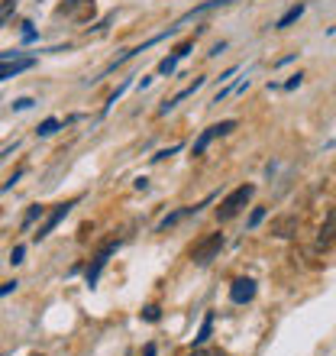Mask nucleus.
<instances>
[{"label":"nucleus","mask_w":336,"mask_h":356,"mask_svg":"<svg viewBox=\"0 0 336 356\" xmlns=\"http://www.w3.org/2000/svg\"><path fill=\"white\" fill-rule=\"evenodd\" d=\"M252 195H255V185H240V188H233L230 195L220 201V208H217V220L227 224V220H233L236 214H242V208L252 201Z\"/></svg>","instance_id":"nucleus-1"},{"label":"nucleus","mask_w":336,"mask_h":356,"mask_svg":"<svg viewBox=\"0 0 336 356\" xmlns=\"http://www.w3.org/2000/svg\"><path fill=\"white\" fill-rule=\"evenodd\" d=\"M233 130H236V120H223V123L207 126V130H204V133L194 139V146H191V156H204V149H207L213 139H217V137H227V133H233Z\"/></svg>","instance_id":"nucleus-2"},{"label":"nucleus","mask_w":336,"mask_h":356,"mask_svg":"<svg viewBox=\"0 0 336 356\" xmlns=\"http://www.w3.org/2000/svg\"><path fill=\"white\" fill-rule=\"evenodd\" d=\"M220 250H223V233H207V237H204V240L191 250V259L198 262V266H207V262L213 259Z\"/></svg>","instance_id":"nucleus-3"},{"label":"nucleus","mask_w":336,"mask_h":356,"mask_svg":"<svg viewBox=\"0 0 336 356\" xmlns=\"http://www.w3.org/2000/svg\"><path fill=\"white\" fill-rule=\"evenodd\" d=\"M116 246H120V240H110V243H104L101 250L94 253V262L87 266V273H84V279H87V285H94L97 279H101V273H104V266H107V259L116 253Z\"/></svg>","instance_id":"nucleus-4"},{"label":"nucleus","mask_w":336,"mask_h":356,"mask_svg":"<svg viewBox=\"0 0 336 356\" xmlns=\"http://www.w3.org/2000/svg\"><path fill=\"white\" fill-rule=\"evenodd\" d=\"M74 208V201H65V204H55L52 210H49V214H45V220H42L39 224V230L32 233V237H36V240H45V237H49V233L55 230V227H59V224H62L65 220V214H68V210Z\"/></svg>","instance_id":"nucleus-5"},{"label":"nucleus","mask_w":336,"mask_h":356,"mask_svg":"<svg viewBox=\"0 0 336 356\" xmlns=\"http://www.w3.org/2000/svg\"><path fill=\"white\" fill-rule=\"evenodd\" d=\"M255 298V282L252 279H236V282L230 285V301L233 304H246Z\"/></svg>","instance_id":"nucleus-6"},{"label":"nucleus","mask_w":336,"mask_h":356,"mask_svg":"<svg viewBox=\"0 0 336 356\" xmlns=\"http://www.w3.org/2000/svg\"><path fill=\"white\" fill-rule=\"evenodd\" d=\"M204 204H207V201H204ZM204 204H188V208L171 210V214H168V217L162 220V224H158V233H168V230H171V227H178L181 220H185V217H191V214H198V210L204 208Z\"/></svg>","instance_id":"nucleus-7"},{"label":"nucleus","mask_w":336,"mask_h":356,"mask_svg":"<svg viewBox=\"0 0 336 356\" xmlns=\"http://www.w3.org/2000/svg\"><path fill=\"white\" fill-rule=\"evenodd\" d=\"M32 68V59L20 55V59H10V62H0V81H7V78H17L20 72Z\"/></svg>","instance_id":"nucleus-8"},{"label":"nucleus","mask_w":336,"mask_h":356,"mask_svg":"<svg viewBox=\"0 0 336 356\" xmlns=\"http://www.w3.org/2000/svg\"><path fill=\"white\" fill-rule=\"evenodd\" d=\"M204 81H207V78H194V84H188L185 91H178V95L171 97V101H165V104L158 107V114H168V110H175V107H178L181 101H185V97H191L194 91H200V88H204Z\"/></svg>","instance_id":"nucleus-9"},{"label":"nucleus","mask_w":336,"mask_h":356,"mask_svg":"<svg viewBox=\"0 0 336 356\" xmlns=\"http://www.w3.org/2000/svg\"><path fill=\"white\" fill-rule=\"evenodd\" d=\"M336 240V208H330L324 227H320V237H317V246H330Z\"/></svg>","instance_id":"nucleus-10"},{"label":"nucleus","mask_w":336,"mask_h":356,"mask_svg":"<svg viewBox=\"0 0 336 356\" xmlns=\"http://www.w3.org/2000/svg\"><path fill=\"white\" fill-rule=\"evenodd\" d=\"M272 233H275V237H282V240L294 237V233H297V217H294V214H288V217H278L272 224Z\"/></svg>","instance_id":"nucleus-11"},{"label":"nucleus","mask_w":336,"mask_h":356,"mask_svg":"<svg viewBox=\"0 0 336 356\" xmlns=\"http://www.w3.org/2000/svg\"><path fill=\"white\" fill-rule=\"evenodd\" d=\"M301 13H304V3H294L291 10L284 13V17H278V23H275V30H288L294 20H301Z\"/></svg>","instance_id":"nucleus-12"},{"label":"nucleus","mask_w":336,"mask_h":356,"mask_svg":"<svg viewBox=\"0 0 336 356\" xmlns=\"http://www.w3.org/2000/svg\"><path fill=\"white\" fill-rule=\"evenodd\" d=\"M210 334H213V315H204V324H200V330H198V337H194V344L198 346H204L210 340Z\"/></svg>","instance_id":"nucleus-13"},{"label":"nucleus","mask_w":336,"mask_h":356,"mask_svg":"<svg viewBox=\"0 0 336 356\" xmlns=\"http://www.w3.org/2000/svg\"><path fill=\"white\" fill-rule=\"evenodd\" d=\"M45 217V208H39V204H32L30 210H26V217H23V230H30L32 224H36V220H42Z\"/></svg>","instance_id":"nucleus-14"},{"label":"nucleus","mask_w":336,"mask_h":356,"mask_svg":"<svg viewBox=\"0 0 336 356\" xmlns=\"http://www.w3.org/2000/svg\"><path fill=\"white\" fill-rule=\"evenodd\" d=\"M59 126H62V123H59L55 117H49V120H42V123L36 126V133H39V137H52V133L59 130Z\"/></svg>","instance_id":"nucleus-15"},{"label":"nucleus","mask_w":336,"mask_h":356,"mask_svg":"<svg viewBox=\"0 0 336 356\" xmlns=\"http://www.w3.org/2000/svg\"><path fill=\"white\" fill-rule=\"evenodd\" d=\"M188 356H227V353H223V350H217V346H207V344H204V346H194Z\"/></svg>","instance_id":"nucleus-16"},{"label":"nucleus","mask_w":336,"mask_h":356,"mask_svg":"<svg viewBox=\"0 0 336 356\" xmlns=\"http://www.w3.org/2000/svg\"><path fill=\"white\" fill-rule=\"evenodd\" d=\"M13 10H17V0H3V3H0V26L10 20V13H13Z\"/></svg>","instance_id":"nucleus-17"},{"label":"nucleus","mask_w":336,"mask_h":356,"mask_svg":"<svg viewBox=\"0 0 336 356\" xmlns=\"http://www.w3.org/2000/svg\"><path fill=\"white\" fill-rule=\"evenodd\" d=\"M265 214H269V210H265V208H255V210H252V214H249V227H252V230H255V227H259V224H262V220H265Z\"/></svg>","instance_id":"nucleus-18"},{"label":"nucleus","mask_w":336,"mask_h":356,"mask_svg":"<svg viewBox=\"0 0 336 356\" xmlns=\"http://www.w3.org/2000/svg\"><path fill=\"white\" fill-rule=\"evenodd\" d=\"M143 317H146V321H152V324H156L158 317H162V308H158V304H149L146 311H143Z\"/></svg>","instance_id":"nucleus-19"},{"label":"nucleus","mask_w":336,"mask_h":356,"mask_svg":"<svg viewBox=\"0 0 336 356\" xmlns=\"http://www.w3.org/2000/svg\"><path fill=\"white\" fill-rule=\"evenodd\" d=\"M32 104H36L32 97H17V101H13V110H30Z\"/></svg>","instance_id":"nucleus-20"},{"label":"nucleus","mask_w":336,"mask_h":356,"mask_svg":"<svg viewBox=\"0 0 336 356\" xmlns=\"http://www.w3.org/2000/svg\"><path fill=\"white\" fill-rule=\"evenodd\" d=\"M78 3H91V0H65L62 7H59V13H74V7Z\"/></svg>","instance_id":"nucleus-21"},{"label":"nucleus","mask_w":336,"mask_h":356,"mask_svg":"<svg viewBox=\"0 0 336 356\" xmlns=\"http://www.w3.org/2000/svg\"><path fill=\"white\" fill-rule=\"evenodd\" d=\"M181 146H171V149H162V152H156V156H152V162H165L168 156H175V152H178Z\"/></svg>","instance_id":"nucleus-22"},{"label":"nucleus","mask_w":336,"mask_h":356,"mask_svg":"<svg viewBox=\"0 0 336 356\" xmlns=\"http://www.w3.org/2000/svg\"><path fill=\"white\" fill-rule=\"evenodd\" d=\"M301 81H304V75H291V78L284 81V91H294V88H301Z\"/></svg>","instance_id":"nucleus-23"},{"label":"nucleus","mask_w":336,"mask_h":356,"mask_svg":"<svg viewBox=\"0 0 336 356\" xmlns=\"http://www.w3.org/2000/svg\"><path fill=\"white\" fill-rule=\"evenodd\" d=\"M23 256H26V246H13V253H10V262H13V266H20V262H23Z\"/></svg>","instance_id":"nucleus-24"},{"label":"nucleus","mask_w":336,"mask_h":356,"mask_svg":"<svg viewBox=\"0 0 336 356\" xmlns=\"http://www.w3.org/2000/svg\"><path fill=\"white\" fill-rule=\"evenodd\" d=\"M17 285H20L17 279H13V282H3L0 285V298H3V295H10V292H17Z\"/></svg>","instance_id":"nucleus-25"},{"label":"nucleus","mask_w":336,"mask_h":356,"mask_svg":"<svg viewBox=\"0 0 336 356\" xmlns=\"http://www.w3.org/2000/svg\"><path fill=\"white\" fill-rule=\"evenodd\" d=\"M20 178H23V168H20V172H13V175L7 178V185H3V191H10L13 185H17V181H20Z\"/></svg>","instance_id":"nucleus-26"},{"label":"nucleus","mask_w":336,"mask_h":356,"mask_svg":"<svg viewBox=\"0 0 336 356\" xmlns=\"http://www.w3.org/2000/svg\"><path fill=\"white\" fill-rule=\"evenodd\" d=\"M149 84H152V75H143V78H139V91H143V88H149Z\"/></svg>","instance_id":"nucleus-27"},{"label":"nucleus","mask_w":336,"mask_h":356,"mask_svg":"<svg viewBox=\"0 0 336 356\" xmlns=\"http://www.w3.org/2000/svg\"><path fill=\"white\" fill-rule=\"evenodd\" d=\"M36 356H39V353H36Z\"/></svg>","instance_id":"nucleus-28"}]
</instances>
